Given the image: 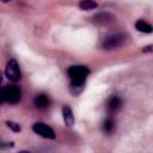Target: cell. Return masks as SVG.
<instances>
[{
  "mask_svg": "<svg viewBox=\"0 0 153 153\" xmlns=\"http://www.w3.org/2000/svg\"><path fill=\"white\" fill-rule=\"evenodd\" d=\"M1 2H8V1H11V0H0Z\"/></svg>",
  "mask_w": 153,
  "mask_h": 153,
  "instance_id": "e0dca14e",
  "label": "cell"
},
{
  "mask_svg": "<svg viewBox=\"0 0 153 153\" xmlns=\"http://www.w3.org/2000/svg\"><path fill=\"white\" fill-rule=\"evenodd\" d=\"M62 116H63V121H65V124L67 127H72L73 123H74V116H73V111L69 106H63L62 109Z\"/></svg>",
  "mask_w": 153,
  "mask_h": 153,
  "instance_id": "ba28073f",
  "label": "cell"
},
{
  "mask_svg": "<svg viewBox=\"0 0 153 153\" xmlns=\"http://www.w3.org/2000/svg\"><path fill=\"white\" fill-rule=\"evenodd\" d=\"M5 74H6V76H7L11 81H13V82H17V81L20 80V78H22L20 68H19L18 62H17L14 59H11V60L6 63Z\"/></svg>",
  "mask_w": 153,
  "mask_h": 153,
  "instance_id": "3957f363",
  "label": "cell"
},
{
  "mask_svg": "<svg viewBox=\"0 0 153 153\" xmlns=\"http://www.w3.org/2000/svg\"><path fill=\"white\" fill-rule=\"evenodd\" d=\"M33 103H35V105H36L37 108H39V109H45V108L49 105V98H48L45 94L41 93V94H37V96L35 97Z\"/></svg>",
  "mask_w": 153,
  "mask_h": 153,
  "instance_id": "9c48e42d",
  "label": "cell"
},
{
  "mask_svg": "<svg viewBox=\"0 0 153 153\" xmlns=\"http://www.w3.org/2000/svg\"><path fill=\"white\" fill-rule=\"evenodd\" d=\"M112 20H114L112 14H110L108 12H100V13H97L92 17V22L97 25H108Z\"/></svg>",
  "mask_w": 153,
  "mask_h": 153,
  "instance_id": "52a82bcc",
  "label": "cell"
},
{
  "mask_svg": "<svg viewBox=\"0 0 153 153\" xmlns=\"http://www.w3.org/2000/svg\"><path fill=\"white\" fill-rule=\"evenodd\" d=\"M1 81H2V72L0 71V84H1Z\"/></svg>",
  "mask_w": 153,
  "mask_h": 153,
  "instance_id": "2e32d148",
  "label": "cell"
},
{
  "mask_svg": "<svg viewBox=\"0 0 153 153\" xmlns=\"http://www.w3.org/2000/svg\"><path fill=\"white\" fill-rule=\"evenodd\" d=\"M68 76L71 78V91L73 94H79L84 87L87 74L90 73L86 66H72L67 71Z\"/></svg>",
  "mask_w": 153,
  "mask_h": 153,
  "instance_id": "6da1fadb",
  "label": "cell"
},
{
  "mask_svg": "<svg viewBox=\"0 0 153 153\" xmlns=\"http://www.w3.org/2000/svg\"><path fill=\"white\" fill-rule=\"evenodd\" d=\"M98 4L94 0H81L79 2V7L84 11H90V10H94L97 8Z\"/></svg>",
  "mask_w": 153,
  "mask_h": 153,
  "instance_id": "7c38bea8",
  "label": "cell"
},
{
  "mask_svg": "<svg viewBox=\"0 0 153 153\" xmlns=\"http://www.w3.org/2000/svg\"><path fill=\"white\" fill-rule=\"evenodd\" d=\"M135 27L137 31L140 32H145V33H151L152 32V25L148 24L147 22H145L143 19H139L136 23H135Z\"/></svg>",
  "mask_w": 153,
  "mask_h": 153,
  "instance_id": "30bf717a",
  "label": "cell"
},
{
  "mask_svg": "<svg viewBox=\"0 0 153 153\" xmlns=\"http://www.w3.org/2000/svg\"><path fill=\"white\" fill-rule=\"evenodd\" d=\"M115 128H116V123H115V121H114L111 117H109L108 120H105V121L103 122V124H102V129H103V131L106 133V134L112 133V131L115 130Z\"/></svg>",
  "mask_w": 153,
  "mask_h": 153,
  "instance_id": "8fae6325",
  "label": "cell"
},
{
  "mask_svg": "<svg viewBox=\"0 0 153 153\" xmlns=\"http://www.w3.org/2000/svg\"><path fill=\"white\" fill-rule=\"evenodd\" d=\"M32 130L45 139H55V131L44 123H35L32 126Z\"/></svg>",
  "mask_w": 153,
  "mask_h": 153,
  "instance_id": "5b68a950",
  "label": "cell"
},
{
  "mask_svg": "<svg viewBox=\"0 0 153 153\" xmlns=\"http://www.w3.org/2000/svg\"><path fill=\"white\" fill-rule=\"evenodd\" d=\"M127 41V36L124 33H112L106 36L102 42V48L105 50H112L122 47Z\"/></svg>",
  "mask_w": 153,
  "mask_h": 153,
  "instance_id": "7a4b0ae2",
  "label": "cell"
},
{
  "mask_svg": "<svg viewBox=\"0 0 153 153\" xmlns=\"http://www.w3.org/2000/svg\"><path fill=\"white\" fill-rule=\"evenodd\" d=\"M4 94H5V102H8V103L14 104V103H17L20 99L22 92H20V90H19L18 86L11 85V86L4 87Z\"/></svg>",
  "mask_w": 153,
  "mask_h": 153,
  "instance_id": "277c9868",
  "label": "cell"
},
{
  "mask_svg": "<svg viewBox=\"0 0 153 153\" xmlns=\"http://www.w3.org/2000/svg\"><path fill=\"white\" fill-rule=\"evenodd\" d=\"M142 51H143V53H147V51H152V45L149 44V45H147V47H145V48L142 49Z\"/></svg>",
  "mask_w": 153,
  "mask_h": 153,
  "instance_id": "9a60e30c",
  "label": "cell"
},
{
  "mask_svg": "<svg viewBox=\"0 0 153 153\" xmlns=\"http://www.w3.org/2000/svg\"><path fill=\"white\" fill-rule=\"evenodd\" d=\"M6 124H7V127H8L10 129H12L13 131H20V129H22L20 126H19V123L13 122V121H7Z\"/></svg>",
  "mask_w": 153,
  "mask_h": 153,
  "instance_id": "4fadbf2b",
  "label": "cell"
},
{
  "mask_svg": "<svg viewBox=\"0 0 153 153\" xmlns=\"http://www.w3.org/2000/svg\"><path fill=\"white\" fill-rule=\"evenodd\" d=\"M122 108V99L117 96H111L109 99H108V103H106V110H108V114L111 116L114 114H116L120 109Z\"/></svg>",
  "mask_w": 153,
  "mask_h": 153,
  "instance_id": "8992f818",
  "label": "cell"
},
{
  "mask_svg": "<svg viewBox=\"0 0 153 153\" xmlns=\"http://www.w3.org/2000/svg\"><path fill=\"white\" fill-rule=\"evenodd\" d=\"M5 102V94H4V88H0V103Z\"/></svg>",
  "mask_w": 153,
  "mask_h": 153,
  "instance_id": "5bb4252c",
  "label": "cell"
}]
</instances>
